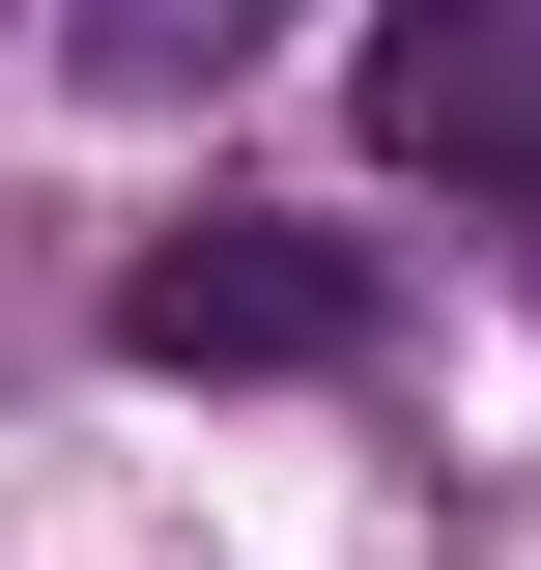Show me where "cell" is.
Here are the masks:
<instances>
[{"mask_svg": "<svg viewBox=\"0 0 541 570\" xmlns=\"http://www.w3.org/2000/svg\"><path fill=\"white\" fill-rule=\"evenodd\" d=\"M342 115L400 142L427 200H484V228H541V0H400V29L342 58Z\"/></svg>", "mask_w": 541, "mask_h": 570, "instance_id": "cell-2", "label": "cell"}, {"mask_svg": "<svg viewBox=\"0 0 541 570\" xmlns=\"http://www.w3.org/2000/svg\"><path fill=\"white\" fill-rule=\"evenodd\" d=\"M115 343L142 371H371V257L285 228V200H200V228L115 257Z\"/></svg>", "mask_w": 541, "mask_h": 570, "instance_id": "cell-1", "label": "cell"}]
</instances>
